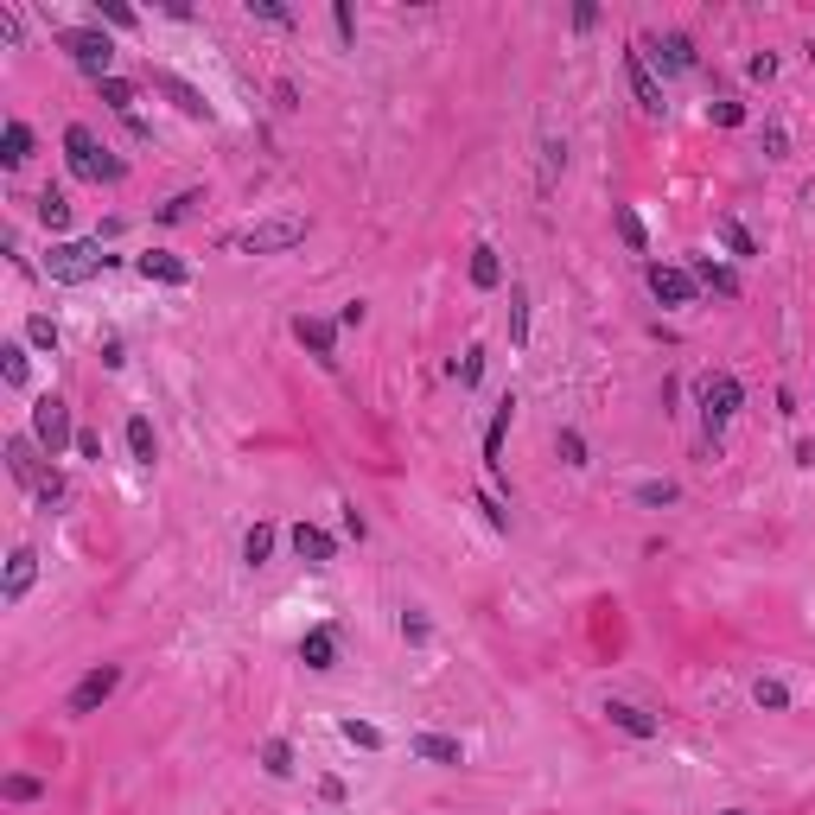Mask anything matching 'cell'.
Segmentation results:
<instances>
[{
	"label": "cell",
	"instance_id": "7bdbcfd3",
	"mask_svg": "<svg viewBox=\"0 0 815 815\" xmlns=\"http://www.w3.org/2000/svg\"><path fill=\"white\" fill-rule=\"evenodd\" d=\"M249 13H255V20H268V26H281V32L293 26V13H287V7H274V0H249Z\"/></svg>",
	"mask_w": 815,
	"mask_h": 815
},
{
	"label": "cell",
	"instance_id": "816d5d0a",
	"mask_svg": "<svg viewBox=\"0 0 815 815\" xmlns=\"http://www.w3.org/2000/svg\"><path fill=\"white\" fill-rule=\"evenodd\" d=\"M77 453H83V459H102V433H90V427H77Z\"/></svg>",
	"mask_w": 815,
	"mask_h": 815
},
{
	"label": "cell",
	"instance_id": "e0dca14e",
	"mask_svg": "<svg viewBox=\"0 0 815 815\" xmlns=\"http://www.w3.org/2000/svg\"><path fill=\"white\" fill-rule=\"evenodd\" d=\"M293 554H300L306 567H332L338 561V542L319 523H293Z\"/></svg>",
	"mask_w": 815,
	"mask_h": 815
},
{
	"label": "cell",
	"instance_id": "5b68a950",
	"mask_svg": "<svg viewBox=\"0 0 815 815\" xmlns=\"http://www.w3.org/2000/svg\"><path fill=\"white\" fill-rule=\"evenodd\" d=\"M32 440L45 446V459H64V446H77L71 402H64V395H39V402H32Z\"/></svg>",
	"mask_w": 815,
	"mask_h": 815
},
{
	"label": "cell",
	"instance_id": "7402d4cb",
	"mask_svg": "<svg viewBox=\"0 0 815 815\" xmlns=\"http://www.w3.org/2000/svg\"><path fill=\"white\" fill-rule=\"evenodd\" d=\"M26 160H32V128L26 121H7V128H0V166L20 172Z\"/></svg>",
	"mask_w": 815,
	"mask_h": 815
},
{
	"label": "cell",
	"instance_id": "4fadbf2b",
	"mask_svg": "<svg viewBox=\"0 0 815 815\" xmlns=\"http://www.w3.org/2000/svg\"><path fill=\"white\" fill-rule=\"evenodd\" d=\"M293 338L306 344L319 363H338V319H319V312H300L293 319Z\"/></svg>",
	"mask_w": 815,
	"mask_h": 815
},
{
	"label": "cell",
	"instance_id": "8d00e7d4",
	"mask_svg": "<svg viewBox=\"0 0 815 815\" xmlns=\"http://www.w3.org/2000/svg\"><path fill=\"white\" fill-rule=\"evenodd\" d=\"M675 497H682V491H675L669 478H644V484H637V504H650V510H663V504H675Z\"/></svg>",
	"mask_w": 815,
	"mask_h": 815
},
{
	"label": "cell",
	"instance_id": "60d3db41",
	"mask_svg": "<svg viewBox=\"0 0 815 815\" xmlns=\"http://www.w3.org/2000/svg\"><path fill=\"white\" fill-rule=\"evenodd\" d=\"M453 370H459V383H465V389H478V376H484V344H472V351H465Z\"/></svg>",
	"mask_w": 815,
	"mask_h": 815
},
{
	"label": "cell",
	"instance_id": "d4e9b609",
	"mask_svg": "<svg viewBox=\"0 0 815 815\" xmlns=\"http://www.w3.org/2000/svg\"><path fill=\"white\" fill-rule=\"evenodd\" d=\"M472 287H478V293H497V287H504V262H497L491 242H478V249H472Z\"/></svg>",
	"mask_w": 815,
	"mask_h": 815
},
{
	"label": "cell",
	"instance_id": "d6a6232c",
	"mask_svg": "<svg viewBox=\"0 0 815 815\" xmlns=\"http://www.w3.org/2000/svg\"><path fill=\"white\" fill-rule=\"evenodd\" d=\"M262 771L268 777H293V745L287 739H262Z\"/></svg>",
	"mask_w": 815,
	"mask_h": 815
},
{
	"label": "cell",
	"instance_id": "11a10c76",
	"mask_svg": "<svg viewBox=\"0 0 815 815\" xmlns=\"http://www.w3.org/2000/svg\"><path fill=\"white\" fill-rule=\"evenodd\" d=\"M274 96H281V109H300V90H293V77L274 83Z\"/></svg>",
	"mask_w": 815,
	"mask_h": 815
},
{
	"label": "cell",
	"instance_id": "83f0119b",
	"mask_svg": "<svg viewBox=\"0 0 815 815\" xmlns=\"http://www.w3.org/2000/svg\"><path fill=\"white\" fill-rule=\"evenodd\" d=\"M714 236H720V242H726V249H733V255H739V262H752V255H758V236H752V230H745V223H739V217H720V223H714Z\"/></svg>",
	"mask_w": 815,
	"mask_h": 815
},
{
	"label": "cell",
	"instance_id": "52a82bcc",
	"mask_svg": "<svg viewBox=\"0 0 815 815\" xmlns=\"http://www.w3.org/2000/svg\"><path fill=\"white\" fill-rule=\"evenodd\" d=\"M115 688H121V663H96V669H90V675H83V682L71 688V701H64V714H77V720H83V714H96V707L109 701Z\"/></svg>",
	"mask_w": 815,
	"mask_h": 815
},
{
	"label": "cell",
	"instance_id": "9f6ffc18",
	"mask_svg": "<svg viewBox=\"0 0 815 815\" xmlns=\"http://www.w3.org/2000/svg\"><path fill=\"white\" fill-rule=\"evenodd\" d=\"M319 796L325 803H344V777H319Z\"/></svg>",
	"mask_w": 815,
	"mask_h": 815
},
{
	"label": "cell",
	"instance_id": "f5cc1de1",
	"mask_svg": "<svg viewBox=\"0 0 815 815\" xmlns=\"http://www.w3.org/2000/svg\"><path fill=\"white\" fill-rule=\"evenodd\" d=\"M599 26V7H593V0H580V7H574V32H593Z\"/></svg>",
	"mask_w": 815,
	"mask_h": 815
},
{
	"label": "cell",
	"instance_id": "680465c9",
	"mask_svg": "<svg viewBox=\"0 0 815 815\" xmlns=\"http://www.w3.org/2000/svg\"><path fill=\"white\" fill-rule=\"evenodd\" d=\"M720 815H752V809H720Z\"/></svg>",
	"mask_w": 815,
	"mask_h": 815
},
{
	"label": "cell",
	"instance_id": "277c9868",
	"mask_svg": "<svg viewBox=\"0 0 815 815\" xmlns=\"http://www.w3.org/2000/svg\"><path fill=\"white\" fill-rule=\"evenodd\" d=\"M58 45L71 51V64H77V71H90L96 83H102V77H115V39H109L102 26H64V32H58Z\"/></svg>",
	"mask_w": 815,
	"mask_h": 815
},
{
	"label": "cell",
	"instance_id": "74e56055",
	"mask_svg": "<svg viewBox=\"0 0 815 815\" xmlns=\"http://www.w3.org/2000/svg\"><path fill=\"white\" fill-rule=\"evenodd\" d=\"M198 204H204V192H179L172 204H160V211H153V217H160V223H185V217L198 211Z\"/></svg>",
	"mask_w": 815,
	"mask_h": 815
},
{
	"label": "cell",
	"instance_id": "d6986e66",
	"mask_svg": "<svg viewBox=\"0 0 815 815\" xmlns=\"http://www.w3.org/2000/svg\"><path fill=\"white\" fill-rule=\"evenodd\" d=\"M408 752L421 758V765H465V745H459V739H446V733H414V739H408Z\"/></svg>",
	"mask_w": 815,
	"mask_h": 815
},
{
	"label": "cell",
	"instance_id": "7dc6e473",
	"mask_svg": "<svg viewBox=\"0 0 815 815\" xmlns=\"http://www.w3.org/2000/svg\"><path fill=\"white\" fill-rule=\"evenodd\" d=\"M561 166H567V147H561V141H548V147H542V179H554Z\"/></svg>",
	"mask_w": 815,
	"mask_h": 815
},
{
	"label": "cell",
	"instance_id": "8fae6325",
	"mask_svg": "<svg viewBox=\"0 0 815 815\" xmlns=\"http://www.w3.org/2000/svg\"><path fill=\"white\" fill-rule=\"evenodd\" d=\"M624 77H631V96H637V109H644V115H663L669 109V102H663V83H656V71H650V58H644V51H624Z\"/></svg>",
	"mask_w": 815,
	"mask_h": 815
},
{
	"label": "cell",
	"instance_id": "681fc988",
	"mask_svg": "<svg viewBox=\"0 0 815 815\" xmlns=\"http://www.w3.org/2000/svg\"><path fill=\"white\" fill-rule=\"evenodd\" d=\"M402 637H408V644H427V618L421 612H402Z\"/></svg>",
	"mask_w": 815,
	"mask_h": 815
},
{
	"label": "cell",
	"instance_id": "b9f144b4",
	"mask_svg": "<svg viewBox=\"0 0 815 815\" xmlns=\"http://www.w3.org/2000/svg\"><path fill=\"white\" fill-rule=\"evenodd\" d=\"M102 20H109V26H121V32H134V26H141V13H134V7H121V0H102Z\"/></svg>",
	"mask_w": 815,
	"mask_h": 815
},
{
	"label": "cell",
	"instance_id": "ba28073f",
	"mask_svg": "<svg viewBox=\"0 0 815 815\" xmlns=\"http://www.w3.org/2000/svg\"><path fill=\"white\" fill-rule=\"evenodd\" d=\"M637 51L656 64L663 77H682V71H695V39L688 32H663V39H637Z\"/></svg>",
	"mask_w": 815,
	"mask_h": 815
},
{
	"label": "cell",
	"instance_id": "5bb4252c",
	"mask_svg": "<svg viewBox=\"0 0 815 815\" xmlns=\"http://www.w3.org/2000/svg\"><path fill=\"white\" fill-rule=\"evenodd\" d=\"M147 83H153V90H160V96H166V102H172L179 115H192V121H211V102H204V96H198V90H192V83H185L179 71H153Z\"/></svg>",
	"mask_w": 815,
	"mask_h": 815
},
{
	"label": "cell",
	"instance_id": "2e32d148",
	"mask_svg": "<svg viewBox=\"0 0 815 815\" xmlns=\"http://www.w3.org/2000/svg\"><path fill=\"white\" fill-rule=\"evenodd\" d=\"M32 580H39V554H32V548H13V554H7V580H0V599L20 605V599L32 593Z\"/></svg>",
	"mask_w": 815,
	"mask_h": 815
},
{
	"label": "cell",
	"instance_id": "3957f363",
	"mask_svg": "<svg viewBox=\"0 0 815 815\" xmlns=\"http://www.w3.org/2000/svg\"><path fill=\"white\" fill-rule=\"evenodd\" d=\"M695 402H701V427H707V440L720 446V433H726V421L739 414L745 389H739V376H733V370H714V376H701V383H695Z\"/></svg>",
	"mask_w": 815,
	"mask_h": 815
},
{
	"label": "cell",
	"instance_id": "cb8c5ba5",
	"mask_svg": "<svg viewBox=\"0 0 815 815\" xmlns=\"http://www.w3.org/2000/svg\"><path fill=\"white\" fill-rule=\"evenodd\" d=\"M612 230H618V242H624L631 255H644V249H650V230H644V217H637L631 204H612Z\"/></svg>",
	"mask_w": 815,
	"mask_h": 815
},
{
	"label": "cell",
	"instance_id": "ffe728a7",
	"mask_svg": "<svg viewBox=\"0 0 815 815\" xmlns=\"http://www.w3.org/2000/svg\"><path fill=\"white\" fill-rule=\"evenodd\" d=\"M32 217H39L51 236H64V230H71V198H64L58 185H45V192L32 198Z\"/></svg>",
	"mask_w": 815,
	"mask_h": 815
},
{
	"label": "cell",
	"instance_id": "c3c4849f",
	"mask_svg": "<svg viewBox=\"0 0 815 815\" xmlns=\"http://www.w3.org/2000/svg\"><path fill=\"white\" fill-rule=\"evenodd\" d=\"M32 497H39V504H45V510H51V504H64V478H58V472H51V478H45V484H39V491H32Z\"/></svg>",
	"mask_w": 815,
	"mask_h": 815
},
{
	"label": "cell",
	"instance_id": "f1b7e54d",
	"mask_svg": "<svg viewBox=\"0 0 815 815\" xmlns=\"http://www.w3.org/2000/svg\"><path fill=\"white\" fill-rule=\"evenodd\" d=\"M752 707H765V714H784V707H790V688L777 682V675H758V682H752Z\"/></svg>",
	"mask_w": 815,
	"mask_h": 815
},
{
	"label": "cell",
	"instance_id": "484cf974",
	"mask_svg": "<svg viewBox=\"0 0 815 815\" xmlns=\"http://www.w3.org/2000/svg\"><path fill=\"white\" fill-rule=\"evenodd\" d=\"M274 542H281V529H274V523H255L249 535H242V567H262L268 554H274Z\"/></svg>",
	"mask_w": 815,
	"mask_h": 815
},
{
	"label": "cell",
	"instance_id": "603a6c76",
	"mask_svg": "<svg viewBox=\"0 0 815 815\" xmlns=\"http://www.w3.org/2000/svg\"><path fill=\"white\" fill-rule=\"evenodd\" d=\"M300 663L306 669H332L338 663V631H325V624H319V631H306L300 637Z\"/></svg>",
	"mask_w": 815,
	"mask_h": 815
},
{
	"label": "cell",
	"instance_id": "f35d334b",
	"mask_svg": "<svg viewBox=\"0 0 815 815\" xmlns=\"http://www.w3.org/2000/svg\"><path fill=\"white\" fill-rule=\"evenodd\" d=\"M707 121H714V128H745V109L733 96H720V102H707Z\"/></svg>",
	"mask_w": 815,
	"mask_h": 815
},
{
	"label": "cell",
	"instance_id": "7c38bea8",
	"mask_svg": "<svg viewBox=\"0 0 815 815\" xmlns=\"http://www.w3.org/2000/svg\"><path fill=\"white\" fill-rule=\"evenodd\" d=\"M39 453H45V446L32 440V433H13V440H7V472H13V484H26V491H39V484L51 478L45 465H39Z\"/></svg>",
	"mask_w": 815,
	"mask_h": 815
},
{
	"label": "cell",
	"instance_id": "8992f818",
	"mask_svg": "<svg viewBox=\"0 0 815 815\" xmlns=\"http://www.w3.org/2000/svg\"><path fill=\"white\" fill-rule=\"evenodd\" d=\"M306 242V217H262V223H249V230L236 236V249L242 255H287V249H300Z\"/></svg>",
	"mask_w": 815,
	"mask_h": 815
},
{
	"label": "cell",
	"instance_id": "4dcf8cb0",
	"mask_svg": "<svg viewBox=\"0 0 815 815\" xmlns=\"http://www.w3.org/2000/svg\"><path fill=\"white\" fill-rule=\"evenodd\" d=\"M338 733H344V739H351V745H357V752H383V733H376V726H370V720H357V714H344V720H338Z\"/></svg>",
	"mask_w": 815,
	"mask_h": 815
},
{
	"label": "cell",
	"instance_id": "836d02e7",
	"mask_svg": "<svg viewBox=\"0 0 815 815\" xmlns=\"http://www.w3.org/2000/svg\"><path fill=\"white\" fill-rule=\"evenodd\" d=\"M510 338L529 344V287H523V281L510 287Z\"/></svg>",
	"mask_w": 815,
	"mask_h": 815
},
{
	"label": "cell",
	"instance_id": "f6af8a7d",
	"mask_svg": "<svg viewBox=\"0 0 815 815\" xmlns=\"http://www.w3.org/2000/svg\"><path fill=\"white\" fill-rule=\"evenodd\" d=\"M332 26H338V39H344V45H357V13L344 7V0L332 7Z\"/></svg>",
	"mask_w": 815,
	"mask_h": 815
},
{
	"label": "cell",
	"instance_id": "db71d44e",
	"mask_svg": "<svg viewBox=\"0 0 815 815\" xmlns=\"http://www.w3.org/2000/svg\"><path fill=\"white\" fill-rule=\"evenodd\" d=\"M363 319H370V306H363V300H351V306H338V325H363Z\"/></svg>",
	"mask_w": 815,
	"mask_h": 815
},
{
	"label": "cell",
	"instance_id": "d590c367",
	"mask_svg": "<svg viewBox=\"0 0 815 815\" xmlns=\"http://www.w3.org/2000/svg\"><path fill=\"white\" fill-rule=\"evenodd\" d=\"M26 344H32V351H58V325H51L45 312H32V319H26Z\"/></svg>",
	"mask_w": 815,
	"mask_h": 815
},
{
	"label": "cell",
	"instance_id": "e575fe53",
	"mask_svg": "<svg viewBox=\"0 0 815 815\" xmlns=\"http://www.w3.org/2000/svg\"><path fill=\"white\" fill-rule=\"evenodd\" d=\"M0 796H7V803H39L45 784H39V777H26V771H13L7 784H0Z\"/></svg>",
	"mask_w": 815,
	"mask_h": 815
},
{
	"label": "cell",
	"instance_id": "30bf717a",
	"mask_svg": "<svg viewBox=\"0 0 815 815\" xmlns=\"http://www.w3.org/2000/svg\"><path fill=\"white\" fill-rule=\"evenodd\" d=\"M510 421H516V395H504L497 414H491V427H484V472H491L497 491H510L504 484V433H510Z\"/></svg>",
	"mask_w": 815,
	"mask_h": 815
},
{
	"label": "cell",
	"instance_id": "ab89813d",
	"mask_svg": "<svg viewBox=\"0 0 815 815\" xmlns=\"http://www.w3.org/2000/svg\"><path fill=\"white\" fill-rule=\"evenodd\" d=\"M554 453H561L567 465H586V440H580L574 427H561V433H554Z\"/></svg>",
	"mask_w": 815,
	"mask_h": 815
},
{
	"label": "cell",
	"instance_id": "bcb514c9",
	"mask_svg": "<svg viewBox=\"0 0 815 815\" xmlns=\"http://www.w3.org/2000/svg\"><path fill=\"white\" fill-rule=\"evenodd\" d=\"M478 510H484V523H491V529H510V510H497L491 491H478Z\"/></svg>",
	"mask_w": 815,
	"mask_h": 815
},
{
	"label": "cell",
	"instance_id": "44dd1931",
	"mask_svg": "<svg viewBox=\"0 0 815 815\" xmlns=\"http://www.w3.org/2000/svg\"><path fill=\"white\" fill-rule=\"evenodd\" d=\"M688 274H695V281H701L707 293H720V300H739V274L726 268V262H714V255H701V262L688 268Z\"/></svg>",
	"mask_w": 815,
	"mask_h": 815
},
{
	"label": "cell",
	"instance_id": "6f0895ef",
	"mask_svg": "<svg viewBox=\"0 0 815 815\" xmlns=\"http://www.w3.org/2000/svg\"><path fill=\"white\" fill-rule=\"evenodd\" d=\"M344 535H357V542H363V535H370V523H363V516H357L351 504H344Z\"/></svg>",
	"mask_w": 815,
	"mask_h": 815
},
{
	"label": "cell",
	"instance_id": "7a4b0ae2",
	"mask_svg": "<svg viewBox=\"0 0 815 815\" xmlns=\"http://www.w3.org/2000/svg\"><path fill=\"white\" fill-rule=\"evenodd\" d=\"M64 160H71V172H77V179H90V185H115V179H128V166L109 160V147H102L96 134L83 128V121H71V128H64Z\"/></svg>",
	"mask_w": 815,
	"mask_h": 815
},
{
	"label": "cell",
	"instance_id": "9a60e30c",
	"mask_svg": "<svg viewBox=\"0 0 815 815\" xmlns=\"http://www.w3.org/2000/svg\"><path fill=\"white\" fill-rule=\"evenodd\" d=\"M599 714H605V720H612V726H618V733H631V739H656V733H663V720H656V714H650V707H637V701H618V695H612V701H605V707H599Z\"/></svg>",
	"mask_w": 815,
	"mask_h": 815
},
{
	"label": "cell",
	"instance_id": "ac0fdd59",
	"mask_svg": "<svg viewBox=\"0 0 815 815\" xmlns=\"http://www.w3.org/2000/svg\"><path fill=\"white\" fill-rule=\"evenodd\" d=\"M134 268H141V281H160V287H185V281H192V268H185L179 255H166V249L134 255Z\"/></svg>",
	"mask_w": 815,
	"mask_h": 815
},
{
	"label": "cell",
	"instance_id": "f546056e",
	"mask_svg": "<svg viewBox=\"0 0 815 815\" xmlns=\"http://www.w3.org/2000/svg\"><path fill=\"white\" fill-rule=\"evenodd\" d=\"M0 376H7L13 389L32 383V363H26V344H0Z\"/></svg>",
	"mask_w": 815,
	"mask_h": 815
},
{
	"label": "cell",
	"instance_id": "1f68e13d",
	"mask_svg": "<svg viewBox=\"0 0 815 815\" xmlns=\"http://www.w3.org/2000/svg\"><path fill=\"white\" fill-rule=\"evenodd\" d=\"M96 90H102V102H109V109H115V115H134V96H141V90H134V83H128V77H102V83H96Z\"/></svg>",
	"mask_w": 815,
	"mask_h": 815
},
{
	"label": "cell",
	"instance_id": "f907efd6",
	"mask_svg": "<svg viewBox=\"0 0 815 815\" xmlns=\"http://www.w3.org/2000/svg\"><path fill=\"white\" fill-rule=\"evenodd\" d=\"M745 71H752L758 83H771V77H777V58H771V51H758V58H752V64H745Z\"/></svg>",
	"mask_w": 815,
	"mask_h": 815
},
{
	"label": "cell",
	"instance_id": "9c48e42d",
	"mask_svg": "<svg viewBox=\"0 0 815 815\" xmlns=\"http://www.w3.org/2000/svg\"><path fill=\"white\" fill-rule=\"evenodd\" d=\"M644 281H650V293H656L663 306H695V293H701L695 274H688V268H669V262H650Z\"/></svg>",
	"mask_w": 815,
	"mask_h": 815
},
{
	"label": "cell",
	"instance_id": "6da1fadb",
	"mask_svg": "<svg viewBox=\"0 0 815 815\" xmlns=\"http://www.w3.org/2000/svg\"><path fill=\"white\" fill-rule=\"evenodd\" d=\"M115 268V255L102 249V236H90V242H51L45 249V274L58 287H83V281H96V274H109Z\"/></svg>",
	"mask_w": 815,
	"mask_h": 815
},
{
	"label": "cell",
	"instance_id": "4316f807",
	"mask_svg": "<svg viewBox=\"0 0 815 815\" xmlns=\"http://www.w3.org/2000/svg\"><path fill=\"white\" fill-rule=\"evenodd\" d=\"M128 453L141 459V465H153V459H160V433H153V421H147V414H134V421H128Z\"/></svg>",
	"mask_w": 815,
	"mask_h": 815
},
{
	"label": "cell",
	"instance_id": "ee69618b",
	"mask_svg": "<svg viewBox=\"0 0 815 815\" xmlns=\"http://www.w3.org/2000/svg\"><path fill=\"white\" fill-rule=\"evenodd\" d=\"M765 160H790V134L777 121H765Z\"/></svg>",
	"mask_w": 815,
	"mask_h": 815
}]
</instances>
